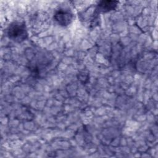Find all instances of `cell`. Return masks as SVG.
<instances>
[{
  "instance_id": "obj_1",
  "label": "cell",
  "mask_w": 158,
  "mask_h": 158,
  "mask_svg": "<svg viewBox=\"0 0 158 158\" xmlns=\"http://www.w3.org/2000/svg\"><path fill=\"white\" fill-rule=\"evenodd\" d=\"M7 35L10 40L16 43L23 42L28 37L25 23L22 22L10 23L7 28Z\"/></svg>"
},
{
  "instance_id": "obj_3",
  "label": "cell",
  "mask_w": 158,
  "mask_h": 158,
  "mask_svg": "<svg viewBox=\"0 0 158 158\" xmlns=\"http://www.w3.org/2000/svg\"><path fill=\"white\" fill-rule=\"evenodd\" d=\"M54 19L60 26L67 27L72 22L73 14L69 9L59 8L55 12Z\"/></svg>"
},
{
  "instance_id": "obj_4",
  "label": "cell",
  "mask_w": 158,
  "mask_h": 158,
  "mask_svg": "<svg viewBox=\"0 0 158 158\" xmlns=\"http://www.w3.org/2000/svg\"><path fill=\"white\" fill-rule=\"evenodd\" d=\"M118 1H100L96 7L98 13L108 12L114 10L118 4Z\"/></svg>"
},
{
  "instance_id": "obj_2",
  "label": "cell",
  "mask_w": 158,
  "mask_h": 158,
  "mask_svg": "<svg viewBox=\"0 0 158 158\" xmlns=\"http://www.w3.org/2000/svg\"><path fill=\"white\" fill-rule=\"evenodd\" d=\"M44 54L43 52H40V54L34 55L31 59H28L29 69L33 75L40 74L42 70L45 69L46 65L49 64V61H44Z\"/></svg>"
}]
</instances>
